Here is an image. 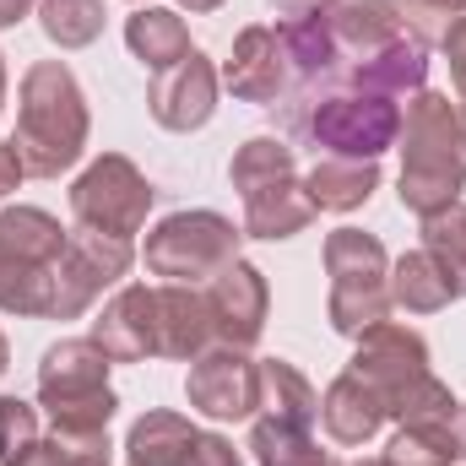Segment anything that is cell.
<instances>
[{"label": "cell", "mask_w": 466, "mask_h": 466, "mask_svg": "<svg viewBox=\"0 0 466 466\" xmlns=\"http://www.w3.org/2000/svg\"><path fill=\"white\" fill-rule=\"evenodd\" d=\"M76 212L87 218V223H98L104 233H115V238H125V233L136 228V218L147 212V185L125 168V163H98L82 185H76Z\"/></svg>", "instance_id": "obj_1"}, {"label": "cell", "mask_w": 466, "mask_h": 466, "mask_svg": "<svg viewBox=\"0 0 466 466\" xmlns=\"http://www.w3.org/2000/svg\"><path fill=\"white\" fill-rule=\"evenodd\" d=\"M390 125H396V115L385 104H369V115H363V104H331L315 119V136H326L342 152H380L390 141Z\"/></svg>", "instance_id": "obj_2"}, {"label": "cell", "mask_w": 466, "mask_h": 466, "mask_svg": "<svg viewBox=\"0 0 466 466\" xmlns=\"http://www.w3.org/2000/svg\"><path fill=\"white\" fill-rule=\"evenodd\" d=\"M196 401L212 412V418H233V412H249V369L238 358H212L201 374H196Z\"/></svg>", "instance_id": "obj_3"}, {"label": "cell", "mask_w": 466, "mask_h": 466, "mask_svg": "<svg viewBox=\"0 0 466 466\" xmlns=\"http://www.w3.org/2000/svg\"><path fill=\"white\" fill-rule=\"evenodd\" d=\"M174 104H190V119H207V104H212V76L201 66V55H185L179 76H163L157 82V119L168 125Z\"/></svg>", "instance_id": "obj_4"}, {"label": "cell", "mask_w": 466, "mask_h": 466, "mask_svg": "<svg viewBox=\"0 0 466 466\" xmlns=\"http://www.w3.org/2000/svg\"><path fill=\"white\" fill-rule=\"evenodd\" d=\"M130 44L147 55V66H168V60H185V33L174 16L152 11V16H136L130 22Z\"/></svg>", "instance_id": "obj_5"}, {"label": "cell", "mask_w": 466, "mask_h": 466, "mask_svg": "<svg viewBox=\"0 0 466 466\" xmlns=\"http://www.w3.org/2000/svg\"><path fill=\"white\" fill-rule=\"evenodd\" d=\"M49 33L60 44H87L98 33V5L93 0H49Z\"/></svg>", "instance_id": "obj_6"}, {"label": "cell", "mask_w": 466, "mask_h": 466, "mask_svg": "<svg viewBox=\"0 0 466 466\" xmlns=\"http://www.w3.org/2000/svg\"><path fill=\"white\" fill-rule=\"evenodd\" d=\"M369 185H374V174L369 168H358V174H315V196L320 201H331V207H352L358 196H369Z\"/></svg>", "instance_id": "obj_7"}, {"label": "cell", "mask_w": 466, "mask_h": 466, "mask_svg": "<svg viewBox=\"0 0 466 466\" xmlns=\"http://www.w3.org/2000/svg\"><path fill=\"white\" fill-rule=\"evenodd\" d=\"M33 440V418H27V407L22 401H0V461L11 466V451L16 445H27ZM22 456V451H16Z\"/></svg>", "instance_id": "obj_8"}, {"label": "cell", "mask_w": 466, "mask_h": 466, "mask_svg": "<svg viewBox=\"0 0 466 466\" xmlns=\"http://www.w3.org/2000/svg\"><path fill=\"white\" fill-rule=\"evenodd\" d=\"M22 5H27V0H0V22H16V16H22Z\"/></svg>", "instance_id": "obj_9"}, {"label": "cell", "mask_w": 466, "mask_h": 466, "mask_svg": "<svg viewBox=\"0 0 466 466\" xmlns=\"http://www.w3.org/2000/svg\"><path fill=\"white\" fill-rule=\"evenodd\" d=\"M0 363H5V348H0Z\"/></svg>", "instance_id": "obj_10"}]
</instances>
